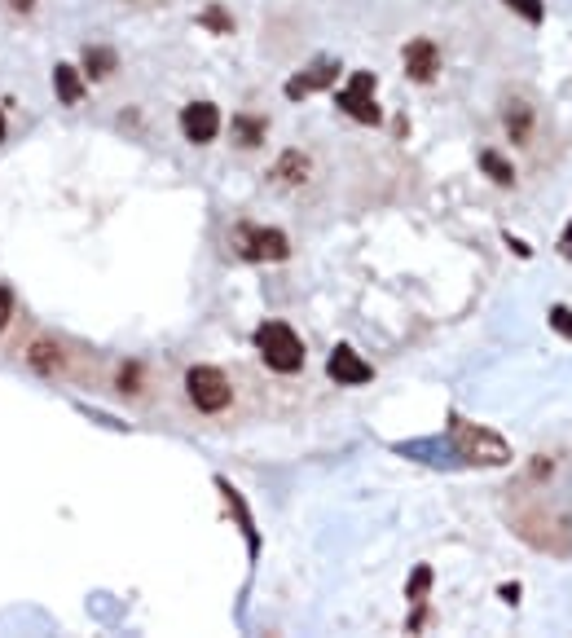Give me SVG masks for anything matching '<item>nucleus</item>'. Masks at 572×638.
Here are the masks:
<instances>
[{"mask_svg":"<svg viewBox=\"0 0 572 638\" xmlns=\"http://www.w3.org/2000/svg\"><path fill=\"white\" fill-rule=\"evenodd\" d=\"M449 440H454L458 458L476 462V467H506V462H511V445H506L498 432L467 423V418H458V414L449 418Z\"/></svg>","mask_w":572,"mask_h":638,"instance_id":"obj_1","label":"nucleus"},{"mask_svg":"<svg viewBox=\"0 0 572 638\" xmlns=\"http://www.w3.org/2000/svg\"><path fill=\"white\" fill-rule=\"evenodd\" d=\"M256 348H260V357H264V366H269V370H278V374L304 370V344L286 322L256 326Z\"/></svg>","mask_w":572,"mask_h":638,"instance_id":"obj_2","label":"nucleus"},{"mask_svg":"<svg viewBox=\"0 0 572 638\" xmlns=\"http://www.w3.org/2000/svg\"><path fill=\"white\" fill-rule=\"evenodd\" d=\"M185 392H190L194 410H203V414H220L229 401H234V388H229L225 370H216V366H190V374H185Z\"/></svg>","mask_w":572,"mask_h":638,"instance_id":"obj_3","label":"nucleus"},{"mask_svg":"<svg viewBox=\"0 0 572 638\" xmlns=\"http://www.w3.org/2000/svg\"><path fill=\"white\" fill-rule=\"evenodd\" d=\"M234 251L242 260H286L291 242L282 229H264V225H238L234 229Z\"/></svg>","mask_w":572,"mask_h":638,"instance_id":"obj_4","label":"nucleus"},{"mask_svg":"<svg viewBox=\"0 0 572 638\" xmlns=\"http://www.w3.org/2000/svg\"><path fill=\"white\" fill-rule=\"evenodd\" d=\"M374 88H379V80H374V71H352V80H348V88L335 97L339 102V110H344L348 119H357V124H379L383 119V110H379V102H374Z\"/></svg>","mask_w":572,"mask_h":638,"instance_id":"obj_5","label":"nucleus"},{"mask_svg":"<svg viewBox=\"0 0 572 638\" xmlns=\"http://www.w3.org/2000/svg\"><path fill=\"white\" fill-rule=\"evenodd\" d=\"M335 80H339V62L335 58H317V62H308L300 75L286 80V97H291V102H304L308 93H322V88H330Z\"/></svg>","mask_w":572,"mask_h":638,"instance_id":"obj_6","label":"nucleus"},{"mask_svg":"<svg viewBox=\"0 0 572 638\" xmlns=\"http://www.w3.org/2000/svg\"><path fill=\"white\" fill-rule=\"evenodd\" d=\"M181 132L185 141H194V146H207V141H216L220 132V110L212 102H190L181 110Z\"/></svg>","mask_w":572,"mask_h":638,"instance_id":"obj_7","label":"nucleus"},{"mask_svg":"<svg viewBox=\"0 0 572 638\" xmlns=\"http://www.w3.org/2000/svg\"><path fill=\"white\" fill-rule=\"evenodd\" d=\"M326 374L335 383H344V388H357V383H370L374 379V366H370V361H361L348 344H339L335 352H330V361H326Z\"/></svg>","mask_w":572,"mask_h":638,"instance_id":"obj_8","label":"nucleus"},{"mask_svg":"<svg viewBox=\"0 0 572 638\" xmlns=\"http://www.w3.org/2000/svg\"><path fill=\"white\" fill-rule=\"evenodd\" d=\"M401 58H405V75H410L414 84H432V80H436V71H440V49H436L432 40H423V36L410 40Z\"/></svg>","mask_w":572,"mask_h":638,"instance_id":"obj_9","label":"nucleus"},{"mask_svg":"<svg viewBox=\"0 0 572 638\" xmlns=\"http://www.w3.org/2000/svg\"><path fill=\"white\" fill-rule=\"evenodd\" d=\"M53 88H58V102L62 106H80L84 97V71L71 62H58L53 66Z\"/></svg>","mask_w":572,"mask_h":638,"instance_id":"obj_10","label":"nucleus"},{"mask_svg":"<svg viewBox=\"0 0 572 638\" xmlns=\"http://www.w3.org/2000/svg\"><path fill=\"white\" fill-rule=\"evenodd\" d=\"M308 176H313V159L300 150H286L278 163H273V181H282V185H304Z\"/></svg>","mask_w":572,"mask_h":638,"instance_id":"obj_11","label":"nucleus"},{"mask_svg":"<svg viewBox=\"0 0 572 638\" xmlns=\"http://www.w3.org/2000/svg\"><path fill=\"white\" fill-rule=\"evenodd\" d=\"M502 124H506V137H511L515 146H528V137H533V110L524 102H506Z\"/></svg>","mask_w":572,"mask_h":638,"instance_id":"obj_12","label":"nucleus"},{"mask_svg":"<svg viewBox=\"0 0 572 638\" xmlns=\"http://www.w3.org/2000/svg\"><path fill=\"white\" fill-rule=\"evenodd\" d=\"M84 75L88 80H106V75H115V66H119V58H115V49H106V44H84Z\"/></svg>","mask_w":572,"mask_h":638,"instance_id":"obj_13","label":"nucleus"},{"mask_svg":"<svg viewBox=\"0 0 572 638\" xmlns=\"http://www.w3.org/2000/svg\"><path fill=\"white\" fill-rule=\"evenodd\" d=\"M264 132H269V119L260 115H234V141L242 150H256L264 141Z\"/></svg>","mask_w":572,"mask_h":638,"instance_id":"obj_14","label":"nucleus"},{"mask_svg":"<svg viewBox=\"0 0 572 638\" xmlns=\"http://www.w3.org/2000/svg\"><path fill=\"white\" fill-rule=\"evenodd\" d=\"M220 484V493H225V502H229V511L238 515V524H242V533H247V546H251V555L260 550V537H256V524H251V511L242 506V498H238V489L229 480H216Z\"/></svg>","mask_w":572,"mask_h":638,"instance_id":"obj_15","label":"nucleus"},{"mask_svg":"<svg viewBox=\"0 0 572 638\" xmlns=\"http://www.w3.org/2000/svg\"><path fill=\"white\" fill-rule=\"evenodd\" d=\"M480 168H484V176H489L493 185H515V168L502 159L498 150H480Z\"/></svg>","mask_w":572,"mask_h":638,"instance_id":"obj_16","label":"nucleus"},{"mask_svg":"<svg viewBox=\"0 0 572 638\" xmlns=\"http://www.w3.org/2000/svg\"><path fill=\"white\" fill-rule=\"evenodd\" d=\"M27 361H31V366H36L40 374H53V370H62V352L53 348V344H31Z\"/></svg>","mask_w":572,"mask_h":638,"instance_id":"obj_17","label":"nucleus"},{"mask_svg":"<svg viewBox=\"0 0 572 638\" xmlns=\"http://www.w3.org/2000/svg\"><path fill=\"white\" fill-rule=\"evenodd\" d=\"M198 22H203L207 31H216V36H229V31H234V18H229L220 5H207L203 14H198Z\"/></svg>","mask_w":572,"mask_h":638,"instance_id":"obj_18","label":"nucleus"},{"mask_svg":"<svg viewBox=\"0 0 572 638\" xmlns=\"http://www.w3.org/2000/svg\"><path fill=\"white\" fill-rule=\"evenodd\" d=\"M506 9H511V14H520L524 22H542L546 18V9H542V0H506Z\"/></svg>","mask_w":572,"mask_h":638,"instance_id":"obj_19","label":"nucleus"},{"mask_svg":"<svg viewBox=\"0 0 572 638\" xmlns=\"http://www.w3.org/2000/svg\"><path fill=\"white\" fill-rule=\"evenodd\" d=\"M427 586H432V568H427V564H418V568H414V577H410V586H405V594H410L414 603H423Z\"/></svg>","mask_w":572,"mask_h":638,"instance_id":"obj_20","label":"nucleus"},{"mask_svg":"<svg viewBox=\"0 0 572 638\" xmlns=\"http://www.w3.org/2000/svg\"><path fill=\"white\" fill-rule=\"evenodd\" d=\"M550 326H555L559 335H564L568 344H572V308H564V304H555V308H550Z\"/></svg>","mask_w":572,"mask_h":638,"instance_id":"obj_21","label":"nucleus"},{"mask_svg":"<svg viewBox=\"0 0 572 638\" xmlns=\"http://www.w3.org/2000/svg\"><path fill=\"white\" fill-rule=\"evenodd\" d=\"M9 317H14V291H9V286H0V330L9 326Z\"/></svg>","mask_w":572,"mask_h":638,"instance_id":"obj_22","label":"nucleus"},{"mask_svg":"<svg viewBox=\"0 0 572 638\" xmlns=\"http://www.w3.org/2000/svg\"><path fill=\"white\" fill-rule=\"evenodd\" d=\"M559 256H564V260H572V220H568V229H564V234H559Z\"/></svg>","mask_w":572,"mask_h":638,"instance_id":"obj_23","label":"nucleus"},{"mask_svg":"<svg viewBox=\"0 0 572 638\" xmlns=\"http://www.w3.org/2000/svg\"><path fill=\"white\" fill-rule=\"evenodd\" d=\"M9 9H14V14H31V9H36V0H5Z\"/></svg>","mask_w":572,"mask_h":638,"instance_id":"obj_24","label":"nucleus"},{"mask_svg":"<svg viewBox=\"0 0 572 638\" xmlns=\"http://www.w3.org/2000/svg\"><path fill=\"white\" fill-rule=\"evenodd\" d=\"M498 594H502V599H506V603H515V599H520V586H515V581H506V586H502Z\"/></svg>","mask_w":572,"mask_h":638,"instance_id":"obj_25","label":"nucleus"},{"mask_svg":"<svg viewBox=\"0 0 572 638\" xmlns=\"http://www.w3.org/2000/svg\"><path fill=\"white\" fill-rule=\"evenodd\" d=\"M506 242H511V251H515V256H524V260H528V242H520V238H511V234H506Z\"/></svg>","mask_w":572,"mask_h":638,"instance_id":"obj_26","label":"nucleus"},{"mask_svg":"<svg viewBox=\"0 0 572 638\" xmlns=\"http://www.w3.org/2000/svg\"><path fill=\"white\" fill-rule=\"evenodd\" d=\"M0 141H5V110H0Z\"/></svg>","mask_w":572,"mask_h":638,"instance_id":"obj_27","label":"nucleus"}]
</instances>
